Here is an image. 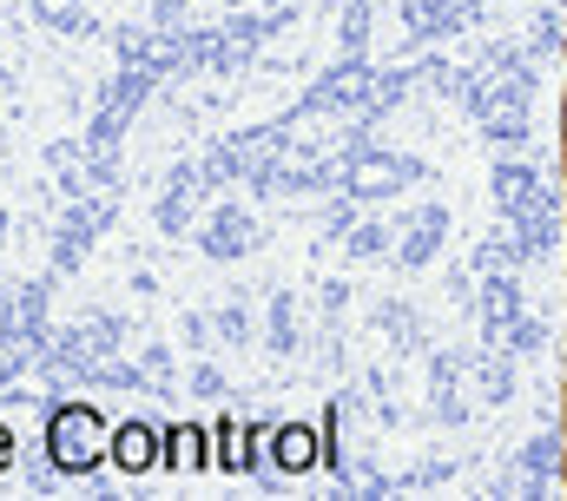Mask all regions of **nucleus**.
Masks as SVG:
<instances>
[{
  "label": "nucleus",
  "instance_id": "nucleus-2",
  "mask_svg": "<svg viewBox=\"0 0 567 501\" xmlns=\"http://www.w3.org/2000/svg\"><path fill=\"white\" fill-rule=\"evenodd\" d=\"M278 462L290 469V476H297V469H310V462H317V436H310V429H297V422L278 429Z\"/></svg>",
  "mask_w": 567,
  "mask_h": 501
},
{
  "label": "nucleus",
  "instance_id": "nucleus-3",
  "mask_svg": "<svg viewBox=\"0 0 567 501\" xmlns=\"http://www.w3.org/2000/svg\"><path fill=\"white\" fill-rule=\"evenodd\" d=\"M113 456H120V469H152V456H158V449H152V429L126 422V429H120V449H113Z\"/></svg>",
  "mask_w": 567,
  "mask_h": 501
},
{
  "label": "nucleus",
  "instance_id": "nucleus-1",
  "mask_svg": "<svg viewBox=\"0 0 567 501\" xmlns=\"http://www.w3.org/2000/svg\"><path fill=\"white\" fill-rule=\"evenodd\" d=\"M100 456V422L86 416V409H66L60 422H53V462L60 469H86Z\"/></svg>",
  "mask_w": 567,
  "mask_h": 501
},
{
  "label": "nucleus",
  "instance_id": "nucleus-4",
  "mask_svg": "<svg viewBox=\"0 0 567 501\" xmlns=\"http://www.w3.org/2000/svg\"><path fill=\"white\" fill-rule=\"evenodd\" d=\"M561 145H567V100H561Z\"/></svg>",
  "mask_w": 567,
  "mask_h": 501
}]
</instances>
